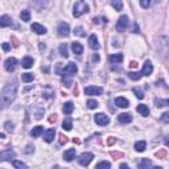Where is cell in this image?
<instances>
[{"mask_svg":"<svg viewBox=\"0 0 169 169\" xmlns=\"http://www.w3.org/2000/svg\"><path fill=\"white\" fill-rule=\"evenodd\" d=\"M16 94H17V82L13 79L12 82H8L2 90V94H0V103H2V107L7 108L9 104L15 101Z\"/></svg>","mask_w":169,"mask_h":169,"instance_id":"1","label":"cell"},{"mask_svg":"<svg viewBox=\"0 0 169 169\" xmlns=\"http://www.w3.org/2000/svg\"><path fill=\"white\" fill-rule=\"evenodd\" d=\"M89 11H90V8H89V6L84 3V0H78L73 7V16L79 17V16H82L83 13H87Z\"/></svg>","mask_w":169,"mask_h":169,"instance_id":"2","label":"cell"},{"mask_svg":"<svg viewBox=\"0 0 169 169\" xmlns=\"http://www.w3.org/2000/svg\"><path fill=\"white\" fill-rule=\"evenodd\" d=\"M157 49L160 50L161 54L168 56V53H169V42H168L167 37H158V40H157Z\"/></svg>","mask_w":169,"mask_h":169,"instance_id":"3","label":"cell"},{"mask_svg":"<svg viewBox=\"0 0 169 169\" xmlns=\"http://www.w3.org/2000/svg\"><path fill=\"white\" fill-rule=\"evenodd\" d=\"M93 158H94V155H93L91 152H83V153H81V155H79L78 162L81 164V165H83V167H87L89 164L93 161Z\"/></svg>","mask_w":169,"mask_h":169,"instance_id":"4","label":"cell"},{"mask_svg":"<svg viewBox=\"0 0 169 169\" xmlns=\"http://www.w3.org/2000/svg\"><path fill=\"white\" fill-rule=\"evenodd\" d=\"M128 24H130V20H128V17L126 16V15H123V16L119 17V20L116 21V31L118 32H123L126 31Z\"/></svg>","mask_w":169,"mask_h":169,"instance_id":"5","label":"cell"},{"mask_svg":"<svg viewBox=\"0 0 169 169\" xmlns=\"http://www.w3.org/2000/svg\"><path fill=\"white\" fill-rule=\"evenodd\" d=\"M94 120H95V123L98 124V126H107V124L110 123V118H108L106 114L99 112L94 116Z\"/></svg>","mask_w":169,"mask_h":169,"instance_id":"6","label":"cell"},{"mask_svg":"<svg viewBox=\"0 0 169 169\" xmlns=\"http://www.w3.org/2000/svg\"><path fill=\"white\" fill-rule=\"evenodd\" d=\"M4 67H6V70L12 73L15 72V69L17 67V59L13 58V57H9L6 59V62H4Z\"/></svg>","mask_w":169,"mask_h":169,"instance_id":"7","label":"cell"},{"mask_svg":"<svg viewBox=\"0 0 169 169\" xmlns=\"http://www.w3.org/2000/svg\"><path fill=\"white\" fill-rule=\"evenodd\" d=\"M57 32H58V36L67 37L69 33H70V27H69V24H66V23H59L58 28H57Z\"/></svg>","mask_w":169,"mask_h":169,"instance_id":"8","label":"cell"},{"mask_svg":"<svg viewBox=\"0 0 169 169\" xmlns=\"http://www.w3.org/2000/svg\"><path fill=\"white\" fill-rule=\"evenodd\" d=\"M103 93V89L99 86H87L84 87V94L86 95H101Z\"/></svg>","mask_w":169,"mask_h":169,"instance_id":"9","label":"cell"},{"mask_svg":"<svg viewBox=\"0 0 169 169\" xmlns=\"http://www.w3.org/2000/svg\"><path fill=\"white\" fill-rule=\"evenodd\" d=\"M77 72H78L77 65L72 62V63H67V65H66V67L63 69L62 74H63V76H74V74H77Z\"/></svg>","mask_w":169,"mask_h":169,"instance_id":"10","label":"cell"},{"mask_svg":"<svg viewBox=\"0 0 169 169\" xmlns=\"http://www.w3.org/2000/svg\"><path fill=\"white\" fill-rule=\"evenodd\" d=\"M15 156H16L15 151H12L11 148H9V150H6V151H3L2 153H0V160L7 161V160H11V158H15Z\"/></svg>","mask_w":169,"mask_h":169,"instance_id":"11","label":"cell"},{"mask_svg":"<svg viewBox=\"0 0 169 169\" xmlns=\"http://www.w3.org/2000/svg\"><path fill=\"white\" fill-rule=\"evenodd\" d=\"M153 72V65H152V62L151 61H145L144 62V65H143V69H141V74L143 76H151Z\"/></svg>","mask_w":169,"mask_h":169,"instance_id":"12","label":"cell"},{"mask_svg":"<svg viewBox=\"0 0 169 169\" xmlns=\"http://www.w3.org/2000/svg\"><path fill=\"white\" fill-rule=\"evenodd\" d=\"M31 29H32V32H34L36 34H45L46 33V28L38 23H33Z\"/></svg>","mask_w":169,"mask_h":169,"instance_id":"13","label":"cell"},{"mask_svg":"<svg viewBox=\"0 0 169 169\" xmlns=\"http://www.w3.org/2000/svg\"><path fill=\"white\" fill-rule=\"evenodd\" d=\"M89 46H90L93 50H98V49L101 48V45H99L98 38H97L95 34H91V36L89 37Z\"/></svg>","mask_w":169,"mask_h":169,"instance_id":"14","label":"cell"},{"mask_svg":"<svg viewBox=\"0 0 169 169\" xmlns=\"http://www.w3.org/2000/svg\"><path fill=\"white\" fill-rule=\"evenodd\" d=\"M76 148H70V150H67L63 152V160L67 161V162H70L74 157H76Z\"/></svg>","mask_w":169,"mask_h":169,"instance_id":"15","label":"cell"},{"mask_svg":"<svg viewBox=\"0 0 169 169\" xmlns=\"http://www.w3.org/2000/svg\"><path fill=\"white\" fill-rule=\"evenodd\" d=\"M115 104L118 107H120V108H127L128 106H130V102H128L126 98H123V97H118L115 99Z\"/></svg>","mask_w":169,"mask_h":169,"instance_id":"16","label":"cell"},{"mask_svg":"<svg viewBox=\"0 0 169 169\" xmlns=\"http://www.w3.org/2000/svg\"><path fill=\"white\" fill-rule=\"evenodd\" d=\"M118 120L123 123V124H127V123H131L132 122V115L131 114H126V112H123L120 114V115L118 116Z\"/></svg>","mask_w":169,"mask_h":169,"instance_id":"17","label":"cell"},{"mask_svg":"<svg viewBox=\"0 0 169 169\" xmlns=\"http://www.w3.org/2000/svg\"><path fill=\"white\" fill-rule=\"evenodd\" d=\"M54 136H56V131H54V128H49V130L45 132V135H44V140L46 143H52Z\"/></svg>","mask_w":169,"mask_h":169,"instance_id":"18","label":"cell"},{"mask_svg":"<svg viewBox=\"0 0 169 169\" xmlns=\"http://www.w3.org/2000/svg\"><path fill=\"white\" fill-rule=\"evenodd\" d=\"M72 50L74 54H77V56H81V54L83 53V46H82V44H79V42H73L72 44Z\"/></svg>","mask_w":169,"mask_h":169,"instance_id":"19","label":"cell"},{"mask_svg":"<svg viewBox=\"0 0 169 169\" xmlns=\"http://www.w3.org/2000/svg\"><path fill=\"white\" fill-rule=\"evenodd\" d=\"M136 111L139 114H141L143 116H148V115H150V108H148V106H145V104H137Z\"/></svg>","mask_w":169,"mask_h":169,"instance_id":"20","label":"cell"},{"mask_svg":"<svg viewBox=\"0 0 169 169\" xmlns=\"http://www.w3.org/2000/svg\"><path fill=\"white\" fill-rule=\"evenodd\" d=\"M73 111H74V104H73L72 102H66V103L62 106V112L66 114V115H70Z\"/></svg>","mask_w":169,"mask_h":169,"instance_id":"21","label":"cell"},{"mask_svg":"<svg viewBox=\"0 0 169 169\" xmlns=\"http://www.w3.org/2000/svg\"><path fill=\"white\" fill-rule=\"evenodd\" d=\"M155 106H156L157 108H161V107H168V106H169V99L156 98V99H155Z\"/></svg>","mask_w":169,"mask_h":169,"instance_id":"22","label":"cell"},{"mask_svg":"<svg viewBox=\"0 0 169 169\" xmlns=\"http://www.w3.org/2000/svg\"><path fill=\"white\" fill-rule=\"evenodd\" d=\"M11 24H12V19L9 17V16H7V15H3L2 19H0V27L6 28L8 25H11Z\"/></svg>","mask_w":169,"mask_h":169,"instance_id":"23","label":"cell"},{"mask_svg":"<svg viewBox=\"0 0 169 169\" xmlns=\"http://www.w3.org/2000/svg\"><path fill=\"white\" fill-rule=\"evenodd\" d=\"M108 61L111 63H120L123 61V54L118 53V54H111L110 57H108Z\"/></svg>","mask_w":169,"mask_h":169,"instance_id":"24","label":"cell"},{"mask_svg":"<svg viewBox=\"0 0 169 169\" xmlns=\"http://www.w3.org/2000/svg\"><path fill=\"white\" fill-rule=\"evenodd\" d=\"M42 132H44V127L42 126H36L31 131V136L32 137H40V136L42 135Z\"/></svg>","mask_w":169,"mask_h":169,"instance_id":"25","label":"cell"},{"mask_svg":"<svg viewBox=\"0 0 169 169\" xmlns=\"http://www.w3.org/2000/svg\"><path fill=\"white\" fill-rule=\"evenodd\" d=\"M21 66L24 69H29L33 66V58L32 57H24L23 61H21Z\"/></svg>","mask_w":169,"mask_h":169,"instance_id":"26","label":"cell"},{"mask_svg":"<svg viewBox=\"0 0 169 169\" xmlns=\"http://www.w3.org/2000/svg\"><path fill=\"white\" fill-rule=\"evenodd\" d=\"M145 148H147V143L144 140L135 143V151L136 152H144V151H145Z\"/></svg>","mask_w":169,"mask_h":169,"instance_id":"27","label":"cell"},{"mask_svg":"<svg viewBox=\"0 0 169 169\" xmlns=\"http://www.w3.org/2000/svg\"><path fill=\"white\" fill-rule=\"evenodd\" d=\"M151 167H153V164L151 160H148V158H143L140 161V164H139V168L140 169H147V168H151Z\"/></svg>","mask_w":169,"mask_h":169,"instance_id":"28","label":"cell"},{"mask_svg":"<svg viewBox=\"0 0 169 169\" xmlns=\"http://www.w3.org/2000/svg\"><path fill=\"white\" fill-rule=\"evenodd\" d=\"M72 127H73L72 119H70V118H66L65 120L62 122V128H63L65 131H70V130H72Z\"/></svg>","mask_w":169,"mask_h":169,"instance_id":"29","label":"cell"},{"mask_svg":"<svg viewBox=\"0 0 169 169\" xmlns=\"http://www.w3.org/2000/svg\"><path fill=\"white\" fill-rule=\"evenodd\" d=\"M34 79V76L32 73H24L23 76H21V81L23 82H25V83H28V82H32Z\"/></svg>","mask_w":169,"mask_h":169,"instance_id":"30","label":"cell"},{"mask_svg":"<svg viewBox=\"0 0 169 169\" xmlns=\"http://www.w3.org/2000/svg\"><path fill=\"white\" fill-rule=\"evenodd\" d=\"M20 19H21L23 21H29V20H31V12H29L28 9H24V11H21V13H20Z\"/></svg>","mask_w":169,"mask_h":169,"instance_id":"31","label":"cell"},{"mask_svg":"<svg viewBox=\"0 0 169 169\" xmlns=\"http://www.w3.org/2000/svg\"><path fill=\"white\" fill-rule=\"evenodd\" d=\"M111 6L116 9V11H122L123 9V2L122 0H111Z\"/></svg>","mask_w":169,"mask_h":169,"instance_id":"32","label":"cell"},{"mask_svg":"<svg viewBox=\"0 0 169 169\" xmlns=\"http://www.w3.org/2000/svg\"><path fill=\"white\" fill-rule=\"evenodd\" d=\"M59 53H61V56L65 57V58L69 57V52H67V45H66V44H61V45H59Z\"/></svg>","mask_w":169,"mask_h":169,"instance_id":"33","label":"cell"},{"mask_svg":"<svg viewBox=\"0 0 169 169\" xmlns=\"http://www.w3.org/2000/svg\"><path fill=\"white\" fill-rule=\"evenodd\" d=\"M86 104H87V107L90 108V110H95V108L99 106V103L95 101V99H89V101L86 102Z\"/></svg>","mask_w":169,"mask_h":169,"instance_id":"34","label":"cell"},{"mask_svg":"<svg viewBox=\"0 0 169 169\" xmlns=\"http://www.w3.org/2000/svg\"><path fill=\"white\" fill-rule=\"evenodd\" d=\"M128 77H130L131 79H133V81H139V79H140L141 77H143V74L141 73H136V72H130L128 73Z\"/></svg>","mask_w":169,"mask_h":169,"instance_id":"35","label":"cell"},{"mask_svg":"<svg viewBox=\"0 0 169 169\" xmlns=\"http://www.w3.org/2000/svg\"><path fill=\"white\" fill-rule=\"evenodd\" d=\"M12 165L15 168H17V169H25L27 168V164H24L23 161H19V160H12Z\"/></svg>","mask_w":169,"mask_h":169,"instance_id":"36","label":"cell"},{"mask_svg":"<svg viewBox=\"0 0 169 169\" xmlns=\"http://www.w3.org/2000/svg\"><path fill=\"white\" fill-rule=\"evenodd\" d=\"M152 3H153V0H140V6H141V8H144V9L150 8V7L152 6Z\"/></svg>","mask_w":169,"mask_h":169,"instance_id":"37","label":"cell"},{"mask_svg":"<svg viewBox=\"0 0 169 169\" xmlns=\"http://www.w3.org/2000/svg\"><path fill=\"white\" fill-rule=\"evenodd\" d=\"M4 128H6L7 132H13L15 131V124L12 122H6V124H4Z\"/></svg>","mask_w":169,"mask_h":169,"instance_id":"38","label":"cell"},{"mask_svg":"<svg viewBox=\"0 0 169 169\" xmlns=\"http://www.w3.org/2000/svg\"><path fill=\"white\" fill-rule=\"evenodd\" d=\"M132 91H133V94L136 95V98H139V99H143V98H144V93H143L139 87H133Z\"/></svg>","mask_w":169,"mask_h":169,"instance_id":"39","label":"cell"},{"mask_svg":"<svg viewBox=\"0 0 169 169\" xmlns=\"http://www.w3.org/2000/svg\"><path fill=\"white\" fill-rule=\"evenodd\" d=\"M97 168H111V164L108 162V161H101V162H98L97 164Z\"/></svg>","mask_w":169,"mask_h":169,"instance_id":"40","label":"cell"},{"mask_svg":"<svg viewBox=\"0 0 169 169\" xmlns=\"http://www.w3.org/2000/svg\"><path fill=\"white\" fill-rule=\"evenodd\" d=\"M160 119H161V122H164V123H169V112H164Z\"/></svg>","mask_w":169,"mask_h":169,"instance_id":"41","label":"cell"},{"mask_svg":"<svg viewBox=\"0 0 169 169\" xmlns=\"http://www.w3.org/2000/svg\"><path fill=\"white\" fill-rule=\"evenodd\" d=\"M9 49H11V45H9L8 42H3V50L4 52H8Z\"/></svg>","mask_w":169,"mask_h":169,"instance_id":"42","label":"cell"},{"mask_svg":"<svg viewBox=\"0 0 169 169\" xmlns=\"http://www.w3.org/2000/svg\"><path fill=\"white\" fill-rule=\"evenodd\" d=\"M27 148H28V150H25V152H27V153H31V152H33V151H34V147H33V145H31V144H28Z\"/></svg>","mask_w":169,"mask_h":169,"instance_id":"43","label":"cell"},{"mask_svg":"<svg viewBox=\"0 0 169 169\" xmlns=\"http://www.w3.org/2000/svg\"><path fill=\"white\" fill-rule=\"evenodd\" d=\"M59 137H61V139H59V143H61V144H65V143L67 141V139H66V136H63V135H61V136H59Z\"/></svg>","mask_w":169,"mask_h":169,"instance_id":"44","label":"cell"},{"mask_svg":"<svg viewBox=\"0 0 169 169\" xmlns=\"http://www.w3.org/2000/svg\"><path fill=\"white\" fill-rule=\"evenodd\" d=\"M42 114H44V108H42V110H40V112L36 114V119H37V120H38V119H41V115H42Z\"/></svg>","mask_w":169,"mask_h":169,"instance_id":"45","label":"cell"},{"mask_svg":"<svg viewBox=\"0 0 169 169\" xmlns=\"http://www.w3.org/2000/svg\"><path fill=\"white\" fill-rule=\"evenodd\" d=\"M120 168H127L128 169V165L127 164H120Z\"/></svg>","mask_w":169,"mask_h":169,"instance_id":"46","label":"cell"},{"mask_svg":"<svg viewBox=\"0 0 169 169\" xmlns=\"http://www.w3.org/2000/svg\"><path fill=\"white\" fill-rule=\"evenodd\" d=\"M4 137H6V135H4V132H2L0 133V139H4Z\"/></svg>","mask_w":169,"mask_h":169,"instance_id":"47","label":"cell"}]
</instances>
